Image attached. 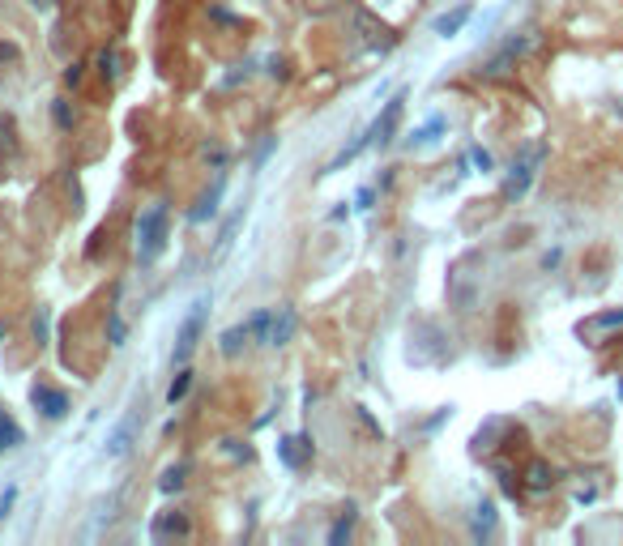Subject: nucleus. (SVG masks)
<instances>
[{
  "mask_svg": "<svg viewBox=\"0 0 623 546\" xmlns=\"http://www.w3.org/2000/svg\"><path fill=\"white\" fill-rule=\"evenodd\" d=\"M167 231H171V210L163 201H154L150 210L137 214V261L141 265H154L167 248Z\"/></svg>",
  "mask_w": 623,
  "mask_h": 546,
  "instance_id": "f257e3e1",
  "label": "nucleus"
},
{
  "mask_svg": "<svg viewBox=\"0 0 623 546\" xmlns=\"http://www.w3.org/2000/svg\"><path fill=\"white\" fill-rule=\"evenodd\" d=\"M547 163V146H525L521 158H513V167H508V180H504V201H521L530 184L538 180V167Z\"/></svg>",
  "mask_w": 623,
  "mask_h": 546,
  "instance_id": "f03ea898",
  "label": "nucleus"
},
{
  "mask_svg": "<svg viewBox=\"0 0 623 546\" xmlns=\"http://www.w3.org/2000/svg\"><path fill=\"white\" fill-rule=\"evenodd\" d=\"M205 312H210V299H197L193 308H188L180 333H175V350H171V363L175 367H184L188 359H193V350L201 342V329H205Z\"/></svg>",
  "mask_w": 623,
  "mask_h": 546,
  "instance_id": "7ed1b4c3",
  "label": "nucleus"
},
{
  "mask_svg": "<svg viewBox=\"0 0 623 546\" xmlns=\"http://www.w3.org/2000/svg\"><path fill=\"white\" fill-rule=\"evenodd\" d=\"M137 431H141V406H133V410L116 423V431L107 436V461L129 457V448H133V440H137Z\"/></svg>",
  "mask_w": 623,
  "mask_h": 546,
  "instance_id": "20e7f679",
  "label": "nucleus"
},
{
  "mask_svg": "<svg viewBox=\"0 0 623 546\" xmlns=\"http://www.w3.org/2000/svg\"><path fill=\"white\" fill-rule=\"evenodd\" d=\"M30 401L43 410V419H65L69 414V397L60 389H52V384H35V389H30Z\"/></svg>",
  "mask_w": 623,
  "mask_h": 546,
  "instance_id": "39448f33",
  "label": "nucleus"
},
{
  "mask_svg": "<svg viewBox=\"0 0 623 546\" xmlns=\"http://www.w3.org/2000/svg\"><path fill=\"white\" fill-rule=\"evenodd\" d=\"M299 329V316L295 308H278V312H269V333H265V346H286L295 337Z\"/></svg>",
  "mask_w": 623,
  "mask_h": 546,
  "instance_id": "423d86ee",
  "label": "nucleus"
},
{
  "mask_svg": "<svg viewBox=\"0 0 623 546\" xmlns=\"http://www.w3.org/2000/svg\"><path fill=\"white\" fill-rule=\"evenodd\" d=\"M402 107H406V94H393V99L385 103V111H380V120L372 124V141L389 146V141H393V128H397V120H402Z\"/></svg>",
  "mask_w": 623,
  "mask_h": 546,
  "instance_id": "0eeeda50",
  "label": "nucleus"
},
{
  "mask_svg": "<svg viewBox=\"0 0 623 546\" xmlns=\"http://www.w3.org/2000/svg\"><path fill=\"white\" fill-rule=\"evenodd\" d=\"M470 18H474V5H470V0H461V5H457L453 13H440V18L431 22V35L453 39V35H461V26H466Z\"/></svg>",
  "mask_w": 623,
  "mask_h": 546,
  "instance_id": "6e6552de",
  "label": "nucleus"
},
{
  "mask_svg": "<svg viewBox=\"0 0 623 546\" xmlns=\"http://www.w3.org/2000/svg\"><path fill=\"white\" fill-rule=\"evenodd\" d=\"M530 47H534V39H530V35H525V39H508V43H504V52L495 56V60L487 64L483 73H487V77H500V73H508V64H517L525 52H530Z\"/></svg>",
  "mask_w": 623,
  "mask_h": 546,
  "instance_id": "1a4fd4ad",
  "label": "nucleus"
},
{
  "mask_svg": "<svg viewBox=\"0 0 623 546\" xmlns=\"http://www.w3.org/2000/svg\"><path fill=\"white\" fill-rule=\"evenodd\" d=\"M611 329H623V312H602L594 320H585L581 337H594V342H602V333H611Z\"/></svg>",
  "mask_w": 623,
  "mask_h": 546,
  "instance_id": "9d476101",
  "label": "nucleus"
},
{
  "mask_svg": "<svg viewBox=\"0 0 623 546\" xmlns=\"http://www.w3.org/2000/svg\"><path fill=\"white\" fill-rule=\"evenodd\" d=\"M222 184H227V180H222V175H218V180H214V188L205 192V197H201V205H197V210L188 214V218H193V222H205V218H214V214H218V197H222Z\"/></svg>",
  "mask_w": 623,
  "mask_h": 546,
  "instance_id": "9b49d317",
  "label": "nucleus"
},
{
  "mask_svg": "<svg viewBox=\"0 0 623 546\" xmlns=\"http://www.w3.org/2000/svg\"><path fill=\"white\" fill-rule=\"evenodd\" d=\"M167 534H188V517H180V512H167V517L154 521V538H167Z\"/></svg>",
  "mask_w": 623,
  "mask_h": 546,
  "instance_id": "f8f14e48",
  "label": "nucleus"
},
{
  "mask_svg": "<svg viewBox=\"0 0 623 546\" xmlns=\"http://www.w3.org/2000/svg\"><path fill=\"white\" fill-rule=\"evenodd\" d=\"M13 444H22V427L9 419V414H0V453H9Z\"/></svg>",
  "mask_w": 623,
  "mask_h": 546,
  "instance_id": "ddd939ff",
  "label": "nucleus"
},
{
  "mask_svg": "<svg viewBox=\"0 0 623 546\" xmlns=\"http://www.w3.org/2000/svg\"><path fill=\"white\" fill-rule=\"evenodd\" d=\"M474 512H478V517H474V534H491V525H495V504H491V500H483Z\"/></svg>",
  "mask_w": 623,
  "mask_h": 546,
  "instance_id": "4468645a",
  "label": "nucleus"
},
{
  "mask_svg": "<svg viewBox=\"0 0 623 546\" xmlns=\"http://www.w3.org/2000/svg\"><path fill=\"white\" fill-rule=\"evenodd\" d=\"M188 384H193V372H180V376L171 380V389H167V401H171V406H180V401H184Z\"/></svg>",
  "mask_w": 623,
  "mask_h": 546,
  "instance_id": "2eb2a0df",
  "label": "nucleus"
},
{
  "mask_svg": "<svg viewBox=\"0 0 623 546\" xmlns=\"http://www.w3.org/2000/svg\"><path fill=\"white\" fill-rule=\"evenodd\" d=\"M530 487H534V491H547V487H551V470H547L542 461L530 465Z\"/></svg>",
  "mask_w": 623,
  "mask_h": 546,
  "instance_id": "dca6fc26",
  "label": "nucleus"
},
{
  "mask_svg": "<svg viewBox=\"0 0 623 546\" xmlns=\"http://www.w3.org/2000/svg\"><path fill=\"white\" fill-rule=\"evenodd\" d=\"M350 525H355V508H346V517L333 525V534H329V542H342L346 534H350Z\"/></svg>",
  "mask_w": 623,
  "mask_h": 546,
  "instance_id": "f3484780",
  "label": "nucleus"
},
{
  "mask_svg": "<svg viewBox=\"0 0 623 546\" xmlns=\"http://www.w3.org/2000/svg\"><path fill=\"white\" fill-rule=\"evenodd\" d=\"M180 483H184V465H175V470L163 474V483H158V487H163V491H180Z\"/></svg>",
  "mask_w": 623,
  "mask_h": 546,
  "instance_id": "a211bd4d",
  "label": "nucleus"
},
{
  "mask_svg": "<svg viewBox=\"0 0 623 546\" xmlns=\"http://www.w3.org/2000/svg\"><path fill=\"white\" fill-rule=\"evenodd\" d=\"M111 346H124V320H120V312H111Z\"/></svg>",
  "mask_w": 623,
  "mask_h": 546,
  "instance_id": "6ab92c4d",
  "label": "nucleus"
},
{
  "mask_svg": "<svg viewBox=\"0 0 623 546\" xmlns=\"http://www.w3.org/2000/svg\"><path fill=\"white\" fill-rule=\"evenodd\" d=\"M470 163H474L478 171H491V154H487V150H478V146H474V150H470Z\"/></svg>",
  "mask_w": 623,
  "mask_h": 546,
  "instance_id": "aec40b11",
  "label": "nucleus"
},
{
  "mask_svg": "<svg viewBox=\"0 0 623 546\" xmlns=\"http://www.w3.org/2000/svg\"><path fill=\"white\" fill-rule=\"evenodd\" d=\"M99 64H103V77H111V73H116V47H107V52L99 56Z\"/></svg>",
  "mask_w": 623,
  "mask_h": 546,
  "instance_id": "412c9836",
  "label": "nucleus"
},
{
  "mask_svg": "<svg viewBox=\"0 0 623 546\" xmlns=\"http://www.w3.org/2000/svg\"><path fill=\"white\" fill-rule=\"evenodd\" d=\"M56 124H60V128H69V124H73V116H69V107H65V103H56Z\"/></svg>",
  "mask_w": 623,
  "mask_h": 546,
  "instance_id": "4be33fe9",
  "label": "nucleus"
},
{
  "mask_svg": "<svg viewBox=\"0 0 623 546\" xmlns=\"http://www.w3.org/2000/svg\"><path fill=\"white\" fill-rule=\"evenodd\" d=\"M35 337H39V342L47 337V316H39V320H35Z\"/></svg>",
  "mask_w": 623,
  "mask_h": 546,
  "instance_id": "5701e85b",
  "label": "nucleus"
}]
</instances>
